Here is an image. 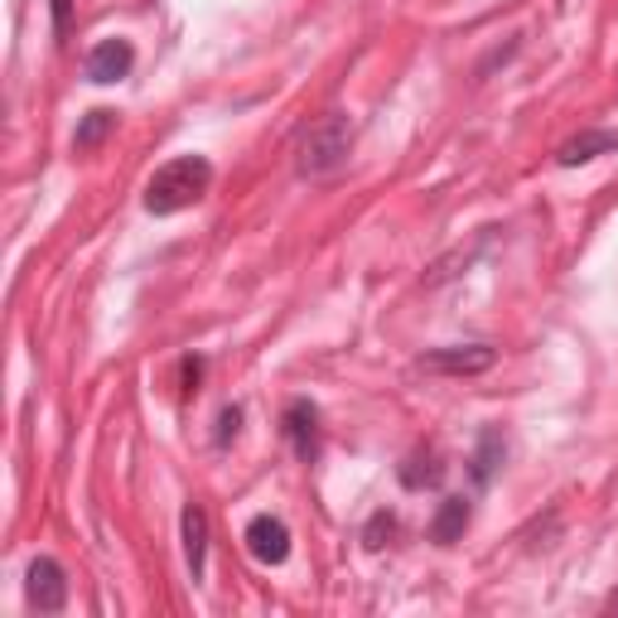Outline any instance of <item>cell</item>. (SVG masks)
Returning a JSON list of instances; mask_svg holds the SVG:
<instances>
[{"label": "cell", "mask_w": 618, "mask_h": 618, "mask_svg": "<svg viewBox=\"0 0 618 618\" xmlns=\"http://www.w3.org/2000/svg\"><path fill=\"white\" fill-rule=\"evenodd\" d=\"M184 561H189V575L203 580V561H208V512L199 503L184 507Z\"/></svg>", "instance_id": "9c48e42d"}, {"label": "cell", "mask_w": 618, "mask_h": 618, "mask_svg": "<svg viewBox=\"0 0 618 618\" xmlns=\"http://www.w3.org/2000/svg\"><path fill=\"white\" fill-rule=\"evenodd\" d=\"M391 532H397V517H391V512H377V517H373V522H367V532H363V542H367V546H373V551H377V546H387V536H391Z\"/></svg>", "instance_id": "5bb4252c"}, {"label": "cell", "mask_w": 618, "mask_h": 618, "mask_svg": "<svg viewBox=\"0 0 618 618\" xmlns=\"http://www.w3.org/2000/svg\"><path fill=\"white\" fill-rule=\"evenodd\" d=\"M348 150H353V122L344 112H328V116H320V122L305 130L295 169L305 179H324V175H334V169L348 160Z\"/></svg>", "instance_id": "7a4b0ae2"}, {"label": "cell", "mask_w": 618, "mask_h": 618, "mask_svg": "<svg viewBox=\"0 0 618 618\" xmlns=\"http://www.w3.org/2000/svg\"><path fill=\"white\" fill-rule=\"evenodd\" d=\"M112 126H116V116H112V112H102V107H97V112H87L83 122H77V130H73V146H77V150H97L102 140L112 136Z\"/></svg>", "instance_id": "4fadbf2b"}, {"label": "cell", "mask_w": 618, "mask_h": 618, "mask_svg": "<svg viewBox=\"0 0 618 618\" xmlns=\"http://www.w3.org/2000/svg\"><path fill=\"white\" fill-rule=\"evenodd\" d=\"M54 30H69V0H54Z\"/></svg>", "instance_id": "e0dca14e"}, {"label": "cell", "mask_w": 618, "mask_h": 618, "mask_svg": "<svg viewBox=\"0 0 618 618\" xmlns=\"http://www.w3.org/2000/svg\"><path fill=\"white\" fill-rule=\"evenodd\" d=\"M285 440L295 444V454L305 459V464L320 459V411H314V401L300 397L285 406Z\"/></svg>", "instance_id": "52a82bcc"}, {"label": "cell", "mask_w": 618, "mask_h": 618, "mask_svg": "<svg viewBox=\"0 0 618 618\" xmlns=\"http://www.w3.org/2000/svg\"><path fill=\"white\" fill-rule=\"evenodd\" d=\"M469 517H473L469 497H444L440 512H436V522H430V542H436V546H454L459 536H464Z\"/></svg>", "instance_id": "30bf717a"}, {"label": "cell", "mask_w": 618, "mask_h": 618, "mask_svg": "<svg viewBox=\"0 0 618 618\" xmlns=\"http://www.w3.org/2000/svg\"><path fill=\"white\" fill-rule=\"evenodd\" d=\"M213 184V165L203 155H179L155 169V179L146 184V213L155 218H169V213H184L189 203H199Z\"/></svg>", "instance_id": "6da1fadb"}, {"label": "cell", "mask_w": 618, "mask_h": 618, "mask_svg": "<svg viewBox=\"0 0 618 618\" xmlns=\"http://www.w3.org/2000/svg\"><path fill=\"white\" fill-rule=\"evenodd\" d=\"M440 479H444V464H440L436 454H411V459L401 464V483H406L411 493H420V489H436Z\"/></svg>", "instance_id": "7c38bea8"}, {"label": "cell", "mask_w": 618, "mask_h": 618, "mask_svg": "<svg viewBox=\"0 0 618 618\" xmlns=\"http://www.w3.org/2000/svg\"><path fill=\"white\" fill-rule=\"evenodd\" d=\"M24 595L39 614H59L69 604V580H63V565L49 556H34L30 570H24Z\"/></svg>", "instance_id": "277c9868"}, {"label": "cell", "mask_w": 618, "mask_h": 618, "mask_svg": "<svg viewBox=\"0 0 618 618\" xmlns=\"http://www.w3.org/2000/svg\"><path fill=\"white\" fill-rule=\"evenodd\" d=\"M237 426H242V406H228L218 416V444H232L237 440Z\"/></svg>", "instance_id": "9a60e30c"}, {"label": "cell", "mask_w": 618, "mask_h": 618, "mask_svg": "<svg viewBox=\"0 0 618 618\" xmlns=\"http://www.w3.org/2000/svg\"><path fill=\"white\" fill-rule=\"evenodd\" d=\"M614 150H618V130H580V136H570L556 150V165L561 169H575V165H589V160H599V155H614Z\"/></svg>", "instance_id": "ba28073f"}, {"label": "cell", "mask_w": 618, "mask_h": 618, "mask_svg": "<svg viewBox=\"0 0 618 618\" xmlns=\"http://www.w3.org/2000/svg\"><path fill=\"white\" fill-rule=\"evenodd\" d=\"M136 69V49H130V39H102L97 49L87 54V77L92 83H122V77Z\"/></svg>", "instance_id": "8992f818"}, {"label": "cell", "mask_w": 618, "mask_h": 618, "mask_svg": "<svg viewBox=\"0 0 618 618\" xmlns=\"http://www.w3.org/2000/svg\"><path fill=\"white\" fill-rule=\"evenodd\" d=\"M503 459H507V444H503V436H497V430L489 426V430L479 436V450H473V459H469L473 483H479V489H489V483H493V473L503 469Z\"/></svg>", "instance_id": "8fae6325"}, {"label": "cell", "mask_w": 618, "mask_h": 618, "mask_svg": "<svg viewBox=\"0 0 618 618\" xmlns=\"http://www.w3.org/2000/svg\"><path fill=\"white\" fill-rule=\"evenodd\" d=\"M242 542L261 565H285V556H291V527H285L281 517H271V512H256V517L247 522Z\"/></svg>", "instance_id": "5b68a950"}, {"label": "cell", "mask_w": 618, "mask_h": 618, "mask_svg": "<svg viewBox=\"0 0 618 618\" xmlns=\"http://www.w3.org/2000/svg\"><path fill=\"white\" fill-rule=\"evenodd\" d=\"M199 377H203V358H184V391H199Z\"/></svg>", "instance_id": "2e32d148"}, {"label": "cell", "mask_w": 618, "mask_h": 618, "mask_svg": "<svg viewBox=\"0 0 618 618\" xmlns=\"http://www.w3.org/2000/svg\"><path fill=\"white\" fill-rule=\"evenodd\" d=\"M497 353L489 344H459V348H430L420 353V373H440V377H473V373H489Z\"/></svg>", "instance_id": "3957f363"}]
</instances>
